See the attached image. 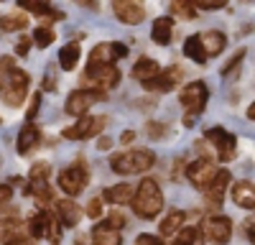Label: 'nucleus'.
<instances>
[{
	"instance_id": "1",
	"label": "nucleus",
	"mask_w": 255,
	"mask_h": 245,
	"mask_svg": "<svg viewBox=\"0 0 255 245\" xmlns=\"http://www.w3.org/2000/svg\"><path fill=\"white\" fill-rule=\"evenodd\" d=\"M28 95V74L13 64L10 56H0V97L5 105L18 108Z\"/></svg>"
},
{
	"instance_id": "2",
	"label": "nucleus",
	"mask_w": 255,
	"mask_h": 245,
	"mask_svg": "<svg viewBox=\"0 0 255 245\" xmlns=\"http://www.w3.org/2000/svg\"><path fill=\"white\" fill-rule=\"evenodd\" d=\"M130 204H133V212L138 217H143V220L158 217V212L163 210V194L158 189V184L153 179H143L138 184V189L133 192Z\"/></svg>"
},
{
	"instance_id": "3",
	"label": "nucleus",
	"mask_w": 255,
	"mask_h": 245,
	"mask_svg": "<svg viewBox=\"0 0 255 245\" xmlns=\"http://www.w3.org/2000/svg\"><path fill=\"white\" fill-rule=\"evenodd\" d=\"M153 163H156L153 151H145V148L123 151V153H115L110 158V166L115 174H140V171H148Z\"/></svg>"
},
{
	"instance_id": "4",
	"label": "nucleus",
	"mask_w": 255,
	"mask_h": 245,
	"mask_svg": "<svg viewBox=\"0 0 255 245\" xmlns=\"http://www.w3.org/2000/svg\"><path fill=\"white\" fill-rule=\"evenodd\" d=\"M207 100H209V90L204 82H189L179 92V102L184 105L186 115H194V118H199V113H204Z\"/></svg>"
},
{
	"instance_id": "5",
	"label": "nucleus",
	"mask_w": 255,
	"mask_h": 245,
	"mask_svg": "<svg viewBox=\"0 0 255 245\" xmlns=\"http://www.w3.org/2000/svg\"><path fill=\"white\" fill-rule=\"evenodd\" d=\"M110 122L108 115H97V118H90V115H82L77 120V125L67 128L64 130V138H69V140H84V138H95L97 133L105 130V125Z\"/></svg>"
},
{
	"instance_id": "6",
	"label": "nucleus",
	"mask_w": 255,
	"mask_h": 245,
	"mask_svg": "<svg viewBox=\"0 0 255 245\" xmlns=\"http://www.w3.org/2000/svg\"><path fill=\"white\" fill-rule=\"evenodd\" d=\"M97 100H105V90H97V87L74 90L67 97V113L69 115H84L92 105H97Z\"/></svg>"
},
{
	"instance_id": "7",
	"label": "nucleus",
	"mask_w": 255,
	"mask_h": 245,
	"mask_svg": "<svg viewBox=\"0 0 255 245\" xmlns=\"http://www.w3.org/2000/svg\"><path fill=\"white\" fill-rule=\"evenodd\" d=\"M125 54H128V46L115 44V41H105V44H97V46L90 51V64H87V69H97V67L115 64V61L123 59Z\"/></svg>"
},
{
	"instance_id": "8",
	"label": "nucleus",
	"mask_w": 255,
	"mask_h": 245,
	"mask_svg": "<svg viewBox=\"0 0 255 245\" xmlns=\"http://www.w3.org/2000/svg\"><path fill=\"white\" fill-rule=\"evenodd\" d=\"M87 181H90V174H87V169H84L82 163H74V166L64 169L59 174V187H61L64 194H69V197L82 194L84 187H87Z\"/></svg>"
},
{
	"instance_id": "9",
	"label": "nucleus",
	"mask_w": 255,
	"mask_h": 245,
	"mask_svg": "<svg viewBox=\"0 0 255 245\" xmlns=\"http://www.w3.org/2000/svg\"><path fill=\"white\" fill-rule=\"evenodd\" d=\"M217 166H215V161H209V158H199V161H194V163H189L186 166V176H189V181L194 184L197 189H207L209 184H212V179L217 176Z\"/></svg>"
},
{
	"instance_id": "10",
	"label": "nucleus",
	"mask_w": 255,
	"mask_h": 245,
	"mask_svg": "<svg viewBox=\"0 0 255 245\" xmlns=\"http://www.w3.org/2000/svg\"><path fill=\"white\" fill-rule=\"evenodd\" d=\"M207 140L215 143V148L220 151V161H230L232 156H235V146H238V138L227 133L225 128H209L207 133Z\"/></svg>"
},
{
	"instance_id": "11",
	"label": "nucleus",
	"mask_w": 255,
	"mask_h": 245,
	"mask_svg": "<svg viewBox=\"0 0 255 245\" xmlns=\"http://www.w3.org/2000/svg\"><path fill=\"white\" fill-rule=\"evenodd\" d=\"M204 233H207V238H209L212 243L225 245V243H230V238H232V222H230V217H225V215L209 217V220L204 222Z\"/></svg>"
},
{
	"instance_id": "12",
	"label": "nucleus",
	"mask_w": 255,
	"mask_h": 245,
	"mask_svg": "<svg viewBox=\"0 0 255 245\" xmlns=\"http://www.w3.org/2000/svg\"><path fill=\"white\" fill-rule=\"evenodd\" d=\"M227 184H230V171H227V169H220L217 176L212 179V184L204 189V202H207V207H222Z\"/></svg>"
},
{
	"instance_id": "13",
	"label": "nucleus",
	"mask_w": 255,
	"mask_h": 245,
	"mask_svg": "<svg viewBox=\"0 0 255 245\" xmlns=\"http://www.w3.org/2000/svg\"><path fill=\"white\" fill-rule=\"evenodd\" d=\"M113 13L128 26H135V23H140V20L145 18V8L140 3H135V0H115Z\"/></svg>"
},
{
	"instance_id": "14",
	"label": "nucleus",
	"mask_w": 255,
	"mask_h": 245,
	"mask_svg": "<svg viewBox=\"0 0 255 245\" xmlns=\"http://www.w3.org/2000/svg\"><path fill=\"white\" fill-rule=\"evenodd\" d=\"M84 79H95L100 87L105 90H113L120 85V69L115 64H108V67H97V69H87L84 72Z\"/></svg>"
},
{
	"instance_id": "15",
	"label": "nucleus",
	"mask_w": 255,
	"mask_h": 245,
	"mask_svg": "<svg viewBox=\"0 0 255 245\" xmlns=\"http://www.w3.org/2000/svg\"><path fill=\"white\" fill-rule=\"evenodd\" d=\"M199 44H202V49H204V56L209 59V56H217V54L225 49L227 36H225L222 31H217V28H212V31H204V33L199 36Z\"/></svg>"
},
{
	"instance_id": "16",
	"label": "nucleus",
	"mask_w": 255,
	"mask_h": 245,
	"mask_svg": "<svg viewBox=\"0 0 255 245\" xmlns=\"http://www.w3.org/2000/svg\"><path fill=\"white\" fill-rule=\"evenodd\" d=\"M179 77H181V72L174 67V69H168V72H163V74H158L156 79H151V82H145V90L148 92H171L176 85H179Z\"/></svg>"
},
{
	"instance_id": "17",
	"label": "nucleus",
	"mask_w": 255,
	"mask_h": 245,
	"mask_svg": "<svg viewBox=\"0 0 255 245\" xmlns=\"http://www.w3.org/2000/svg\"><path fill=\"white\" fill-rule=\"evenodd\" d=\"M56 217H59V225H64V228H77L82 212L72 199H59L56 202Z\"/></svg>"
},
{
	"instance_id": "18",
	"label": "nucleus",
	"mask_w": 255,
	"mask_h": 245,
	"mask_svg": "<svg viewBox=\"0 0 255 245\" xmlns=\"http://www.w3.org/2000/svg\"><path fill=\"white\" fill-rule=\"evenodd\" d=\"M133 79H138V82H151V79H156L158 74H161V67H158V61H153L151 56H143V59H138L135 61V67H133Z\"/></svg>"
},
{
	"instance_id": "19",
	"label": "nucleus",
	"mask_w": 255,
	"mask_h": 245,
	"mask_svg": "<svg viewBox=\"0 0 255 245\" xmlns=\"http://www.w3.org/2000/svg\"><path fill=\"white\" fill-rule=\"evenodd\" d=\"M232 202L243 210H253L255 207V187L253 181H238L232 187Z\"/></svg>"
},
{
	"instance_id": "20",
	"label": "nucleus",
	"mask_w": 255,
	"mask_h": 245,
	"mask_svg": "<svg viewBox=\"0 0 255 245\" xmlns=\"http://www.w3.org/2000/svg\"><path fill=\"white\" fill-rule=\"evenodd\" d=\"M92 245H123V235L113 230L108 222H100L92 230Z\"/></svg>"
},
{
	"instance_id": "21",
	"label": "nucleus",
	"mask_w": 255,
	"mask_h": 245,
	"mask_svg": "<svg viewBox=\"0 0 255 245\" xmlns=\"http://www.w3.org/2000/svg\"><path fill=\"white\" fill-rule=\"evenodd\" d=\"M38 140H41V133L36 125H23L18 133V153L20 156H26L33 146H38Z\"/></svg>"
},
{
	"instance_id": "22",
	"label": "nucleus",
	"mask_w": 255,
	"mask_h": 245,
	"mask_svg": "<svg viewBox=\"0 0 255 245\" xmlns=\"http://www.w3.org/2000/svg\"><path fill=\"white\" fill-rule=\"evenodd\" d=\"M171 33H174V20L171 18H158L153 23V28H151V38L158 46L171 44Z\"/></svg>"
},
{
	"instance_id": "23",
	"label": "nucleus",
	"mask_w": 255,
	"mask_h": 245,
	"mask_svg": "<svg viewBox=\"0 0 255 245\" xmlns=\"http://www.w3.org/2000/svg\"><path fill=\"white\" fill-rule=\"evenodd\" d=\"M49 176H51V166H49L46 161L33 163L31 171H28V181H31V189H28V192H36V189H41V187H46Z\"/></svg>"
},
{
	"instance_id": "24",
	"label": "nucleus",
	"mask_w": 255,
	"mask_h": 245,
	"mask_svg": "<svg viewBox=\"0 0 255 245\" xmlns=\"http://www.w3.org/2000/svg\"><path fill=\"white\" fill-rule=\"evenodd\" d=\"M135 187L133 184H118V187H108L105 189V199L113 204H130Z\"/></svg>"
},
{
	"instance_id": "25",
	"label": "nucleus",
	"mask_w": 255,
	"mask_h": 245,
	"mask_svg": "<svg viewBox=\"0 0 255 245\" xmlns=\"http://www.w3.org/2000/svg\"><path fill=\"white\" fill-rule=\"evenodd\" d=\"M59 64H61L64 72L77 69V64H79V44H67V46H61V51H59Z\"/></svg>"
},
{
	"instance_id": "26",
	"label": "nucleus",
	"mask_w": 255,
	"mask_h": 245,
	"mask_svg": "<svg viewBox=\"0 0 255 245\" xmlns=\"http://www.w3.org/2000/svg\"><path fill=\"white\" fill-rule=\"evenodd\" d=\"M20 8L31 10V13H36V15H46V18H64V13L54 10L49 3H44V0H20Z\"/></svg>"
},
{
	"instance_id": "27",
	"label": "nucleus",
	"mask_w": 255,
	"mask_h": 245,
	"mask_svg": "<svg viewBox=\"0 0 255 245\" xmlns=\"http://www.w3.org/2000/svg\"><path fill=\"white\" fill-rule=\"evenodd\" d=\"M184 56L197 61V64H207V56H204V49L199 44V36H189L186 44H184Z\"/></svg>"
},
{
	"instance_id": "28",
	"label": "nucleus",
	"mask_w": 255,
	"mask_h": 245,
	"mask_svg": "<svg viewBox=\"0 0 255 245\" xmlns=\"http://www.w3.org/2000/svg\"><path fill=\"white\" fill-rule=\"evenodd\" d=\"M28 23V18L23 13H8L0 18V31H23Z\"/></svg>"
},
{
	"instance_id": "29",
	"label": "nucleus",
	"mask_w": 255,
	"mask_h": 245,
	"mask_svg": "<svg viewBox=\"0 0 255 245\" xmlns=\"http://www.w3.org/2000/svg\"><path fill=\"white\" fill-rule=\"evenodd\" d=\"M184 220H186V215H184L181 210H174L171 215L161 222V235H174V233H179V228L184 225Z\"/></svg>"
},
{
	"instance_id": "30",
	"label": "nucleus",
	"mask_w": 255,
	"mask_h": 245,
	"mask_svg": "<svg viewBox=\"0 0 255 245\" xmlns=\"http://www.w3.org/2000/svg\"><path fill=\"white\" fill-rule=\"evenodd\" d=\"M18 228H20V222L18 217H8V220H0V243H8L13 238H18Z\"/></svg>"
},
{
	"instance_id": "31",
	"label": "nucleus",
	"mask_w": 255,
	"mask_h": 245,
	"mask_svg": "<svg viewBox=\"0 0 255 245\" xmlns=\"http://www.w3.org/2000/svg\"><path fill=\"white\" fill-rule=\"evenodd\" d=\"M174 245H202V233L197 228H181Z\"/></svg>"
},
{
	"instance_id": "32",
	"label": "nucleus",
	"mask_w": 255,
	"mask_h": 245,
	"mask_svg": "<svg viewBox=\"0 0 255 245\" xmlns=\"http://www.w3.org/2000/svg\"><path fill=\"white\" fill-rule=\"evenodd\" d=\"M31 41H36L38 49H46L49 44H54V31H51L49 26H38V28L33 31V38H31Z\"/></svg>"
},
{
	"instance_id": "33",
	"label": "nucleus",
	"mask_w": 255,
	"mask_h": 245,
	"mask_svg": "<svg viewBox=\"0 0 255 245\" xmlns=\"http://www.w3.org/2000/svg\"><path fill=\"white\" fill-rule=\"evenodd\" d=\"M171 13L179 15V18H194L197 15V8H194V3L181 0V3H171Z\"/></svg>"
},
{
	"instance_id": "34",
	"label": "nucleus",
	"mask_w": 255,
	"mask_h": 245,
	"mask_svg": "<svg viewBox=\"0 0 255 245\" xmlns=\"http://www.w3.org/2000/svg\"><path fill=\"white\" fill-rule=\"evenodd\" d=\"M102 199L100 197H92L90 199V204H87V217H92V220H97V217H102Z\"/></svg>"
},
{
	"instance_id": "35",
	"label": "nucleus",
	"mask_w": 255,
	"mask_h": 245,
	"mask_svg": "<svg viewBox=\"0 0 255 245\" xmlns=\"http://www.w3.org/2000/svg\"><path fill=\"white\" fill-rule=\"evenodd\" d=\"M194 8L197 10H220V8H225V3L222 0H197Z\"/></svg>"
},
{
	"instance_id": "36",
	"label": "nucleus",
	"mask_w": 255,
	"mask_h": 245,
	"mask_svg": "<svg viewBox=\"0 0 255 245\" xmlns=\"http://www.w3.org/2000/svg\"><path fill=\"white\" fill-rule=\"evenodd\" d=\"M243 56H245V49H240V51H238L235 56H232V59L227 61V64H225V69H222V74L227 77V74H230V72H232V69H235V67L240 64V61H243Z\"/></svg>"
},
{
	"instance_id": "37",
	"label": "nucleus",
	"mask_w": 255,
	"mask_h": 245,
	"mask_svg": "<svg viewBox=\"0 0 255 245\" xmlns=\"http://www.w3.org/2000/svg\"><path fill=\"white\" fill-rule=\"evenodd\" d=\"M135 245H163V240L158 238V235H138L135 238Z\"/></svg>"
},
{
	"instance_id": "38",
	"label": "nucleus",
	"mask_w": 255,
	"mask_h": 245,
	"mask_svg": "<svg viewBox=\"0 0 255 245\" xmlns=\"http://www.w3.org/2000/svg\"><path fill=\"white\" fill-rule=\"evenodd\" d=\"M38 108H41V95L36 92V95L31 97V108H28V113H26V120H33L36 113H38Z\"/></svg>"
},
{
	"instance_id": "39",
	"label": "nucleus",
	"mask_w": 255,
	"mask_h": 245,
	"mask_svg": "<svg viewBox=\"0 0 255 245\" xmlns=\"http://www.w3.org/2000/svg\"><path fill=\"white\" fill-rule=\"evenodd\" d=\"M105 222H108V225H110V228H113V230H115V228L120 230V228H123V225H125V217H123L120 212H113V215H110L108 220H105Z\"/></svg>"
},
{
	"instance_id": "40",
	"label": "nucleus",
	"mask_w": 255,
	"mask_h": 245,
	"mask_svg": "<svg viewBox=\"0 0 255 245\" xmlns=\"http://www.w3.org/2000/svg\"><path fill=\"white\" fill-rule=\"evenodd\" d=\"M28 49H31V38H28V36H23V38H18V46H15L18 56H26V54H28Z\"/></svg>"
},
{
	"instance_id": "41",
	"label": "nucleus",
	"mask_w": 255,
	"mask_h": 245,
	"mask_svg": "<svg viewBox=\"0 0 255 245\" xmlns=\"http://www.w3.org/2000/svg\"><path fill=\"white\" fill-rule=\"evenodd\" d=\"M163 133H166V128L161 125V122H148V135H151V138H158Z\"/></svg>"
},
{
	"instance_id": "42",
	"label": "nucleus",
	"mask_w": 255,
	"mask_h": 245,
	"mask_svg": "<svg viewBox=\"0 0 255 245\" xmlns=\"http://www.w3.org/2000/svg\"><path fill=\"white\" fill-rule=\"evenodd\" d=\"M10 197H13L10 187H5V184H0V204H5V202H8Z\"/></svg>"
},
{
	"instance_id": "43",
	"label": "nucleus",
	"mask_w": 255,
	"mask_h": 245,
	"mask_svg": "<svg viewBox=\"0 0 255 245\" xmlns=\"http://www.w3.org/2000/svg\"><path fill=\"white\" fill-rule=\"evenodd\" d=\"M5 245H33V240H31V238H20V235H18V238L8 240Z\"/></svg>"
},
{
	"instance_id": "44",
	"label": "nucleus",
	"mask_w": 255,
	"mask_h": 245,
	"mask_svg": "<svg viewBox=\"0 0 255 245\" xmlns=\"http://www.w3.org/2000/svg\"><path fill=\"white\" fill-rule=\"evenodd\" d=\"M44 87H46V90H54V87H56V85H54V69H49V72H46V79H44Z\"/></svg>"
},
{
	"instance_id": "45",
	"label": "nucleus",
	"mask_w": 255,
	"mask_h": 245,
	"mask_svg": "<svg viewBox=\"0 0 255 245\" xmlns=\"http://www.w3.org/2000/svg\"><path fill=\"white\" fill-rule=\"evenodd\" d=\"M133 138H135V133H133V130H125V133L120 135V140H123V143H130Z\"/></svg>"
},
{
	"instance_id": "46",
	"label": "nucleus",
	"mask_w": 255,
	"mask_h": 245,
	"mask_svg": "<svg viewBox=\"0 0 255 245\" xmlns=\"http://www.w3.org/2000/svg\"><path fill=\"white\" fill-rule=\"evenodd\" d=\"M110 146H113V140H110V138H102V140H100V146H97V148H102V151H108Z\"/></svg>"
},
{
	"instance_id": "47",
	"label": "nucleus",
	"mask_w": 255,
	"mask_h": 245,
	"mask_svg": "<svg viewBox=\"0 0 255 245\" xmlns=\"http://www.w3.org/2000/svg\"><path fill=\"white\" fill-rule=\"evenodd\" d=\"M245 235H248V240H253V220L245 222Z\"/></svg>"
}]
</instances>
